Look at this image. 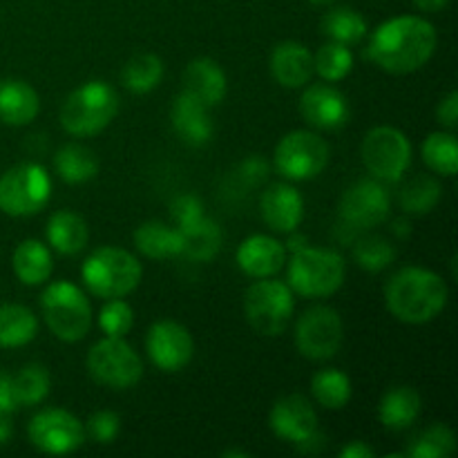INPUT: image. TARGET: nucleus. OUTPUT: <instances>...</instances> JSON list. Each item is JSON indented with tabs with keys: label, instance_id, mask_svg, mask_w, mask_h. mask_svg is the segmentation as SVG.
<instances>
[{
	"label": "nucleus",
	"instance_id": "nucleus-27",
	"mask_svg": "<svg viewBox=\"0 0 458 458\" xmlns=\"http://www.w3.org/2000/svg\"><path fill=\"white\" fill-rule=\"evenodd\" d=\"M134 246L150 259L177 258L183 250L182 233L164 222H146L134 231Z\"/></svg>",
	"mask_w": 458,
	"mask_h": 458
},
{
	"label": "nucleus",
	"instance_id": "nucleus-46",
	"mask_svg": "<svg viewBox=\"0 0 458 458\" xmlns=\"http://www.w3.org/2000/svg\"><path fill=\"white\" fill-rule=\"evenodd\" d=\"M376 452L365 441H353L340 450V458H374Z\"/></svg>",
	"mask_w": 458,
	"mask_h": 458
},
{
	"label": "nucleus",
	"instance_id": "nucleus-1",
	"mask_svg": "<svg viewBox=\"0 0 458 458\" xmlns=\"http://www.w3.org/2000/svg\"><path fill=\"white\" fill-rule=\"evenodd\" d=\"M437 49V30L420 16H396L371 34L365 56L389 74L420 70Z\"/></svg>",
	"mask_w": 458,
	"mask_h": 458
},
{
	"label": "nucleus",
	"instance_id": "nucleus-20",
	"mask_svg": "<svg viewBox=\"0 0 458 458\" xmlns=\"http://www.w3.org/2000/svg\"><path fill=\"white\" fill-rule=\"evenodd\" d=\"M271 74L282 88H304L313 76V54L295 40L280 43L271 54Z\"/></svg>",
	"mask_w": 458,
	"mask_h": 458
},
{
	"label": "nucleus",
	"instance_id": "nucleus-30",
	"mask_svg": "<svg viewBox=\"0 0 458 458\" xmlns=\"http://www.w3.org/2000/svg\"><path fill=\"white\" fill-rule=\"evenodd\" d=\"M54 168L65 183H85L97 177L98 161L92 150L83 146H63L54 157Z\"/></svg>",
	"mask_w": 458,
	"mask_h": 458
},
{
	"label": "nucleus",
	"instance_id": "nucleus-36",
	"mask_svg": "<svg viewBox=\"0 0 458 458\" xmlns=\"http://www.w3.org/2000/svg\"><path fill=\"white\" fill-rule=\"evenodd\" d=\"M456 452V437L447 425L434 423L411 438L407 456L411 458H447Z\"/></svg>",
	"mask_w": 458,
	"mask_h": 458
},
{
	"label": "nucleus",
	"instance_id": "nucleus-39",
	"mask_svg": "<svg viewBox=\"0 0 458 458\" xmlns=\"http://www.w3.org/2000/svg\"><path fill=\"white\" fill-rule=\"evenodd\" d=\"M353 259L362 271L378 273L396 259V249L385 237L365 235L353 244Z\"/></svg>",
	"mask_w": 458,
	"mask_h": 458
},
{
	"label": "nucleus",
	"instance_id": "nucleus-15",
	"mask_svg": "<svg viewBox=\"0 0 458 458\" xmlns=\"http://www.w3.org/2000/svg\"><path fill=\"white\" fill-rule=\"evenodd\" d=\"M148 356L157 369L165 374L182 371L195 353L191 331L174 320H159L150 327L146 338Z\"/></svg>",
	"mask_w": 458,
	"mask_h": 458
},
{
	"label": "nucleus",
	"instance_id": "nucleus-14",
	"mask_svg": "<svg viewBox=\"0 0 458 458\" xmlns=\"http://www.w3.org/2000/svg\"><path fill=\"white\" fill-rule=\"evenodd\" d=\"M27 434L31 445L45 454H72L85 443L83 423L74 414L58 407L38 411L31 419Z\"/></svg>",
	"mask_w": 458,
	"mask_h": 458
},
{
	"label": "nucleus",
	"instance_id": "nucleus-41",
	"mask_svg": "<svg viewBox=\"0 0 458 458\" xmlns=\"http://www.w3.org/2000/svg\"><path fill=\"white\" fill-rule=\"evenodd\" d=\"M121 420L114 411H97V414L89 416L88 420V434L94 438L97 443H112L119 434Z\"/></svg>",
	"mask_w": 458,
	"mask_h": 458
},
{
	"label": "nucleus",
	"instance_id": "nucleus-21",
	"mask_svg": "<svg viewBox=\"0 0 458 458\" xmlns=\"http://www.w3.org/2000/svg\"><path fill=\"white\" fill-rule=\"evenodd\" d=\"M170 119H173L174 132L188 146H206L213 137V121L208 116V107L192 98L191 94H179L173 112H170Z\"/></svg>",
	"mask_w": 458,
	"mask_h": 458
},
{
	"label": "nucleus",
	"instance_id": "nucleus-6",
	"mask_svg": "<svg viewBox=\"0 0 458 458\" xmlns=\"http://www.w3.org/2000/svg\"><path fill=\"white\" fill-rule=\"evenodd\" d=\"M47 329L63 343H79L92 327V307L83 291L65 280L52 282L40 295Z\"/></svg>",
	"mask_w": 458,
	"mask_h": 458
},
{
	"label": "nucleus",
	"instance_id": "nucleus-2",
	"mask_svg": "<svg viewBox=\"0 0 458 458\" xmlns=\"http://www.w3.org/2000/svg\"><path fill=\"white\" fill-rule=\"evenodd\" d=\"M450 291L438 273L420 267H405L394 273L385 286L389 313L405 325H428L445 309Z\"/></svg>",
	"mask_w": 458,
	"mask_h": 458
},
{
	"label": "nucleus",
	"instance_id": "nucleus-33",
	"mask_svg": "<svg viewBox=\"0 0 458 458\" xmlns=\"http://www.w3.org/2000/svg\"><path fill=\"white\" fill-rule=\"evenodd\" d=\"M121 79L132 94H148L164 79V63L157 54H137L125 63Z\"/></svg>",
	"mask_w": 458,
	"mask_h": 458
},
{
	"label": "nucleus",
	"instance_id": "nucleus-29",
	"mask_svg": "<svg viewBox=\"0 0 458 458\" xmlns=\"http://www.w3.org/2000/svg\"><path fill=\"white\" fill-rule=\"evenodd\" d=\"M38 334V320L22 304H0V347L13 349L31 343Z\"/></svg>",
	"mask_w": 458,
	"mask_h": 458
},
{
	"label": "nucleus",
	"instance_id": "nucleus-28",
	"mask_svg": "<svg viewBox=\"0 0 458 458\" xmlns=\"http://www.w3.org/2000/svg\"><path fill=\"white\" fill-rule=\"evenodd\" d=\"M177 228L183 242L182 255L191 258L192 262H210L222 249V228L213 219L201 217L188 226Z\"/></svg>",
	"mask_w": 458,
	"mask_h": 458
},
{
	"label": "nucleus",
	"instance_id": "nucleus-23",
	"mask_svg": "<svg viewBox=\"0 0 458 458\" xmlns=\"http://www.w3.org/2000/svg\"><path fill=\"white\" fill-rule=\"evenodd\" d=\"M40 101L36 89L21 79L0 81V121L7 125H27L36 119Z\"/></svg>",
	"mask_w": 458,
	"mask_h": 458
},
{
	"label": "nucleus",
	"instance_id": "nucleus-32",
	"mask_svg": "<svg viewBox=\"0 0 458 458\" xmlns=\"http://www.w3.org/2000/svg\"><path fill=\"white\" fill-rule=\"evenodd\" d=\"M311 394L325 410H343L352 398V380L340 369H320L311 378Z\"/></svg>",
	"mask_w": 458,
	"mask_h": 458
},
{
	"label": "nucleus",
	"instance_id": "nucleus-34",
	"mask_svg": "<svg viewBox=\"0 0 458 458\" xmlns=\"http://www.w3.org/2000/svg\"><path fill=\"white\" fill-rule=\"evenodd\" d=\"M322 31L331 40L343 45H356L367 36V22L356 9L335 7L322 18Z\"/></svg>",
	"mask_w": 458,
	"mask_h": 458
},
{
	"label": "nucleus",
	"instance_id": "nucleus-12",
	"mask_svg": "<svg viewBox=\"0 0 458 458\" xmlns=\"http://www.w3.org/2000/svg\"><path fill=\"white\" fill-rule=\"evenodd\" d=\"M344 329L338 311L331 307H313L298 318L295 347L309 360H329L343 347Z\"/></svg>",
	"mask_w": 458,
	"mask_h": 458
},
{
	"label": "nucleus",
	"instance_id": "nucleus-25",
	"mask_svg": "<svg viewBox=\"0 0 458 458\" xmlns=\"http://www.w3.org/2000/svg\"><path fill=\"white\" fill-rule=\"evenodd\" d=\"M49 246L61 255H76L88 246V224L72 210H58L49 217L45 228Z\"/></svg>",
	"mask_w": 458,
	"mask_h": 458
},
{
	"label": "nucleus",
	"instance_id": "nucleus-16",
	"mask_svg": "<svg viewBox=\"0 0 458 458\" xmlns=\"http://www.w3.org/2000/svg\"><path fill=\"white\" fill-rule=\"evenodd\" d=\"M300 114L316 130H338L349 121V103L334 85H309L300 97Z\"/></svg>",
	"mask_w": 458,
	"mask_h": 458
},
{
	"label": "nucleus",
	"instance_id": "nucleus-35",
	"mask_svg": "<svg viewBox=\"0 0 458 458\" xmlns=\"http://www.w3.org/2000/svg\"><path fill=\"white\" fill-rule=\"evenodd\" d=\"M423 159L429 170L441 177L458 173V143L452 132H432L423 143Z\"/></svg>",
	"mask_w": 458,
	"mask_h": 458
},
{
	"label": "nucleus",
	"instance_id": "nucleus-45",
	"mask_svg": "<svg viewBox=\"0 0 458 458\" xmlns=\"http://www.w3.org/2000/svg\"><path fill=\"white\" fill-rule=\"evenodd\" d=\"M18 410L16 396H13L12 387V376L0 371V414H12V411Z\"/></svg>",
	"mask_w": 458,
	"mask_h": 458
},
{
	"label": "nucleus",
	"instance_id": "nucleus-7",
	"mask_svg": "<svg viewBox=\"0 0 458 458\" xmlns=\"http://www.w3.org/2000/svg\"><path fill=\"white\" fill-rule=\"evenodd\" d=\"M293 291L289 284L271 277H262L249 286L244 295V313L249 325L259 335H280L293 316Z\"/></svg>",
	"mask_w": 458,
	"mask_h": 458
},
{
	"label": "nucleus",
	"instance_id": "nucleus-4",
	"mask_svg": "<svg viewBox=\"0 0 458 458\" xmlns=\"http://www.w3.org/2000/svg\"><path fill=\"white\" fill-rule=\"evenodd\" d=\"M119 97L106 81H89L76 88L61 107V125L72 137H94L114 119Z\"/></svg>",
	"mask_w": 458,
	"mask_h": 458
},
{
	"label": "nucleus",
	"instance_id": "nucleus-3",
	"mask_svg": "<svg viewBox=\"0 0 458 458\" xmlns=\"http://www.w3.org/2000/svg\"><path fill=\"white\" fill-rule=\"evenodd\" d=\"M81 277L97 298H125L141 282V264L130 250L119 246H101L81 267Z\"/></svg>",
	"mask_w": 458,
	"mask_h": 458
},
{
	"label": "nucleus",
	"instance_id": "nucleus-24",
	"mask_svg": "<svg viewBox=\"0 0 458 458\" xmlns=\"http://www.w3.org/2000/svg\"><path fill=\"white\" fill-rule=\"evenodd\" d=\"M420 396L414 387L407 385H398L385 392L378 405V419L392 432H403V429L411 428L420 414Z\"/></svg>",
	"mask_w": 458,
	"mask_h": 458
},
{
	"label": "nucleus",
	"instance_id": "nucleus-19",
	"mask_svg": "<svg viewBox=\"0 0 458 458\" xmlns=\"http://www.w3.org/2000/svg\"><path fill=\"white\" fill-rule=\"evenodd\" d=\"M286 262L284 244L268 235H253L244 240L237 249V267L249 277L262 280L282 271Z\"/></svg>",
	"mask_w": 458,
	"mask_h": 458
},
{
	"label": "nucleus",
	"instance_id": "nucleus-43",
	"mask_svg": "<svg viewBox=\"0 0 458 458\" xmlns=\"http://www.w3.org/2000/svg\"><path fill=\"white\" fill-rule=\"evenodd\" d=\"M268 164L262 159V157H249V159L242 164V179L249 182L250 186H258L264 179L268 177Z\"/></svg>",
	"mask_w": 458,
	"mask_h": 458
},
{
	"label": "nucleus",
	"instance_id": "nucleus-18",
	"mask_svg": "<svg viewBox=\"0 0 458 458\" xmlns=\"http://www.w3.org/2000/svg\"><path fill=\"white\" fill-rule=\"evenodd\" d=\"M259 213L271 231L293 233L302 224L304 199L289 183H273L262 192Z\"/></svg>",
	"mask_w": 458,
	"mask_h": 458
},
{
	"label": "nucleus",
	"instance_id": "nucleus-49",
	"mask_svg": "<svg viewBox=\"0 0 458 458\" xmlns=\"http://www.w3.org/2000/svg\"><path fill=\"white\" fill-rule=\"evenodd\" d=\"M309 3H313V4H329V3H334V0H309Z\"/></svg>",
	"mask_w": 458,
	"mask_h": 458
},
{
	"label": "nucleus",
	"instance_id": "nucleus-11",
	"mask_svg": "<svg viewBox=\"0 0 458 458\" xmlns=\"http://www.w3.org/2000/svg\"><path fill=\"white\" fill-rule=\"evenodd\" d=\"M88 371L98 385L110 389H130L141 380L143 362L123 338L106 335L89 349Z\"/></svg>",
	"mask_w": 458,
	"mask_h": 458
},
{
	"label": "nucleus",
	"instance_id": "nucleus-13",
	"mask_svg": "<svg viewBox=\"0 0 458 458\" xmlns=\"http://www.w3.org/2000/svg\"><path fill=\"white\" fill-rule=\"evenodd\" d=\"M389 210H392V199L387 188L374 177L360 179L343 195L340 222L349 231H369L389 217Z\"/></svg>",
	"mask_w": 458,
	"mask_h": 458
},
{
	"label": "nucleus",
	"instance_id": "nucleus-22",
	"mask_svg": "<svg viewBox=\"0 0 458 458\" xmlns=\"http://www.w3.org/2000/svg\"><path fill=\"white\" fill-rule=\"evenodd\" d=\"M183 92L206 107H215L226 97V74L213 58H197L183 72Z\"/></svg>",
	"mask_w": 458,
	"mask_h": 458
},
{
	"label": "nucleus",
	"instance_id": "nucleus-40",
	"mask_svg": "<svg viewBox=\"0 0 458 458\" xmlns=\"http://www.w3.org/2000/svg\"><path fill=\"white\" fill-rule=\"evenodd\" d=\"M134 325V311L125 300L112 298L103 304L101 316H98V327L110 338H123Z\"/></svg>",
	"mask_w": 458,
	"mask_h": 458
},
{
	"label": "nucleus",
	"instance_id": "nucleus-38",
	"mask_svg": "<svg viewBox=\"0 0 458 458\" xmlns=\"http://www.w3.org/2000/svg\"><path fill=\"white\" fill-rule=\"evenodd\" d=\"M353 70V54L349 49V45L343 43H331L322 45L320 49L313 56V72L322 76L329 83H335V81H343L349 72Z\"/></svg>",
	"mask_w": 458,
	"mask_h": 458
},
{
	"label": "nucleus",
	"instance_id": "nucleus-47",
	"mask_svg": "<svg viewBox=\"0 0 458 458\" xmlns=\"http://www.w3.org/2000/svg\"><path fill=\"white\" fill-rule=\"evenodd\" d=\"M414 3H416V7L420 9V12L434 13V12H441V9L445 7L450 0H414Z\"/></svg>",
	"mask_w": 458,
	"mask_h": 458
},
{
	"label": "nucleus",
	"instance_id": "nucleus-48",
	"mask_svg": "<svg viewBox=\"0 0 458 458\" xmlns=\"http://www.w3.org/2000/svg\"><path fill=\"white\" fill-rule=\"evenodd\" d=\"M9 438H12V423H9L7 414H0V445H4Z\"/></svg>",
	"mask_w": 458,
	"mask_h": 458
},
{
	"label": "nucleus",
	"instance_id": "nucleus-10",
	"mask_svg": "<svg viewBox=\"0 0 458 458\" xmlns=\"http://www.w3.org/2000/svg\"><path fill=\"white\" fill-rule=\"evenodd\" d=\"M329 164V146L322 137L309 130H293L276 146L273 165L291 182H309L318 177Z\"/></svg>",
	"mask_w": 458,
	"mask_h": 458
},
{
	"label": "nucleus",
	"instance_id": "nucleus-17",
	"mask_svg": "<svg viewBox=\"0 0 458 458\" xmlns=\"http://www.w3.org/2000/svg\"><path fill=\"white\" fill-rule=\"evenodd\" d=\"M268 423L276 437L300 445L304 438L318 432V414L311 403L300 394H289L273 405Z\"/></svg>",
	"mask_w": 458,
	"mask_h": 458
},
{
	"label": "nucleus",
	"instance_id": "nucleus-42",
	"mask_svg": "<svg viewBox=\"0 0 458 458\" xmlns=\"http://www.w3.org/2000/svg\"><path fill=\"white\" fill-rule=\"evenodd\" d=\"M170 213H173V219L177 222V226H188V224L204 217V206H201V201L195 195H182L173 201Z\"/></svg>",
	"mask_w": 458,
	"mask_h": 458
},
{
	"label": "nucleus",
	"instance_id": "nucleus-5",
	"mask_svg": "<svg viewBox=\"0 0 458 458\" xmlns=\"http://www.w3.org/2000/svg\"><path fill=\"white\" fill-rule=\"evenodd\" d=\"M344 271L343 255L334 249L304 246L289 262V286L302 298H327L343 286Z\"/></svg>",
	"mask_w": 458,
	"mask_h": 458
},
{
	"label": "nucleus",
	"instance_id": "nucleus-44",
	"mask_svg": "<svg viewBox=\"0 0 458 458\" xmlns=\"http://www.w3.org/2000/svg\"><path fill=\"white\" fill-rule=\"evenodd\" d=\"M437 116L445 128L454 130L458 125V92H450L437 107Z\"/></svg>",
	"mask_w": 458,
	"mask_h": 458
},
{
	"label": "nucleus",
	"instance_id": "nucleus-31",
	"mask_svg": "<svg viewBox=\"0 0 458 458\" xmlns=\"http://www.w3.org/2000/svg\"><path fill=\"white\" fill-rule=\"evenodd\" d=\"M443 188L438 179L429 177V174H416V177L407 179L403 183L401 192H398V201L401 208L410 215H428L429 210L437 208L441 201Z\"/></svg>",
	"mask_w": 458,
	"mask_h": 458
},
{
	"label": "nucleus",
	"instance_id": "nucleus-26",
	"mask_svg": "<svg viewBox=\"0 0 458 458\" xmlns=\"http://www.w3.org/2000/svg\"><path fill=\"white\" fill-rule=\"evenodd\" d=\"M13 273L18 280L27 286H38L52 276V253L47 246L38 240H25L16 246L12 258Z\"/></svg>",
	"mask_w": 458,
	"mask_h": 458
},
{
	"label": "nucleus",
	"instance_id": "nucleus-8",
	"mask_svg": "<svg viewBox=\"0 0 458 458\" xmlns=\"http://www.w3.org/2000/svg\"><path fill=\"white\" fill-rule=\"evenodd\" d=\"M367 173L380 183H396L411 164V143L405 132L392 125L369 130L360 148Z\"/></svg>",
	"mask_w": 458,
	"mask_h": 458
},
{
	"label": "nucleus",
	"instance_id": "nucleus-9",
	"mask_svg": "<svg viewBox=\"0 0 458 458\" xmlns=\"http://www.w3.org/2000/svg\"><path fill=\"white\" fill-rule=\"evenodd\" d=\"M52 197V179L38 164H21L0 177V210L12 217L40 213Z\"/></svg>",
	"mask_w": 458,
	"mask_h": 458
},
{
	"label": "nucleus",
	"instance_id": "nucleus-37",
	"mask_svg": "<svg viewBox=\"0 0 458 458\" xmlns=\"http://www.w3.org/2000/svg\"><path fill=\"white\" fill-rule=\"evenodd\" d=\"M13 396L18 407H34L47 398L49 394V374L43 365H25L16 376H12Z\"/></svg>",
	"mask_w": 458,
	"mask_h": 458
}]
</instances>
